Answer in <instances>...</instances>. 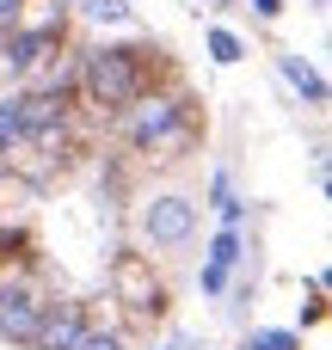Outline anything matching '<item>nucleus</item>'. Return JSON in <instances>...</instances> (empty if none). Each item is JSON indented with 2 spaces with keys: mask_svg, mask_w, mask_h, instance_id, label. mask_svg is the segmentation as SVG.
<instances>
[{
  "mask_svg": "<svg viewBox=\"0 0 332 350\" xmlns=\"http://www.w3.org/2000/svg\"><path fill=\"white\" fill-rule=\"evenodd\" d=\"M62 49V25H25V31H6V74L12 80H25L31 68H43L49 55Z\"/></svg>",
  "mask_w": 332,
  "mask_h": 350,
  "instance_id": "obj_5",
  "label": "nucleus"
},
{
  "mask_svg": "<svg viewBox=\"0 0 332 350\" xmlns=\"http://www.w3.org/2000/svg\"><path fill=\"white\" fill-rule=\"evenodd\" d=\"M240 55H246V43H240V37L228 31V25H216V31H209V62H222V68H234Z\"/></svg>",
  "mask_w": 332,
  "mask_h": 350,
  "instance_id": "obj_9",
  "label": "nucleus"
},
{
  "mask_svg": "<svg viewBox=\"0 0 332 350\" xmlns=\"http://www.w3.org/2000/svg\"><path fill=\"white\" fill-rule=\"evenodd\" d=\"M111 289H117V301H129V308H166V295H160V283H154V271H148V252H123L117 265H111Z\"/></svg>",
  "mask_w": 332,
  "mask_h": 350,
  "instance_id": "obj_6",
  "label": "nucleus"
},
{
  "mask_svg": "<svg viewBox=\"0 0 332 350\" xmlns=\"http://www.w3.org/2000/svg\"><path fill=\"white\" fill-rule=\"evenodd\" d=\"M80 12L92 25H129V0H80Z\"/></svg>",
  "mask_w": 332,
  "mask_h": 350,
  "instance_id": "obj_11",
  "label": "nucleus"
},
{
  "mask_svg": "<svg viewBox=\"0 0 332 350\" xmlns=\"http://www.w3.org/2000/svg\"><path fill=\"white\" fill-rule=\"evenodd\" d=\"M117 117H123V142H129L136 154H154V148H166V142L179 135L185 98H179V92H142V98H129Z\"/></svg>",
  "mask_w": 332,
  "mask_h": 350,
  "instance_id": "obj_3",
  "label": "nucleus"
},
{
  "mask_svg": "<svg viewBox=\"0 0 332 350\" xmlns=\"http://www.w3.org/2000/svg\"><path fill=\"white\" fill-rule=\"evenodd\" d=\"M37 320H43V295H37V283H25V277H0V338L31 345Z\"/></svg>",
  "mask_w": 332,
  "mask_h": 350,
  "instance_id": "obj_4",
  "label": "nucleus"
},
{
  "mask_svg": "<svg viewBox=\"0 0 332 350\" xmlns=\"http://www.w3.org/2000/svg\"><path fill=\"white\" fill-rule=\"evenodd\" d=\"M18 12H25V0H0V25H12Z\"/></svg>",
  "mask_w": 332,
  "mask_h": 350,
  "instance_id": "obj_17",
  "label": "nucleus"
},
{
  "mask_svg": "<svg viewBox=\"0 0 332 350\" xmlns=\"http://www.w3.org/2000/svg\"><path fill=\"white\" fill-rule=\"evenodd\" d=\"M191 234H197V203L185 191H148L136 203V240L148 246V258L191 246Z\"/></svg>",
  "mask_w": 332,
  "mask_h": 350,
  "instance_id": "obj_2",
  "label": "nucleus"
},
{
  "mask_svg": "<svg viewBox=\"0 0 332 350\" xmlns=\"http://www.w3.org/2000/svg\"><path fill=\"white\" fill-rule=\"evenodd\" d=\"M314 6H327V0H314Z\"/></svg>",
  "mask_w": 332,
  "mask_h": 350,
  "instance_id": "obj_18",
  "label": "nucleus"
},
{
  "mask_svg": "<svg viewBox=\"0 0 332 350\" xmlns=\"http://www.w3.org/2000/svg\"><path fill=\"white\" fill-rule=\"evenodd\" d=\"M80 308L74 301H43V320H37V332H31V350H74L80 338Z\"/></svg>",
  "mask_w": 332,
  "mask_h": 350,
  "instance_id": "obj_7",
  "label": "nucleus"
},
{
  "mask_svg": "<svg viewBox=\"0 0 332 350\" xmlns=\"http://www.w3.org/2000/svg\"><path fill=\"white\" fill-rule=\"evenodd\" d=\"M209 265H222V271L240 265V228H222V234L209 240Z\"/></svg>",
  "mask_w": 332,
  "mask_h": 350,
  "instance_id": "obj_10",
  "label": "nucleus"
},
{
  "mask_svg": "<svg viewBox=\"0 0 332 350\" xmlns=\"http://www.w3.org/2000/svg\"><path fill=\"white\" fill-rule=\"evenodd\" d=\"M74 350H117V332H92V326H80Z\"/></svg>",
  "mask_w": 332,
  "mask_h": 350,
  "instance_id": "obj_14",
  "label": "nucleus"
},
{
  "mask_svg": "<svg viewBox=\"0 0 332 350\" xmlns=\"http://www.w3.org/2000/svg\"><path fill=\"white\" fill-rule=\"evenodd\" d=\"M197 283H203V295H222V289H228V271L203 258V271H197Z\"/></svg>",
  "mask_w": 332,
  "mask_h": 350,
  "instance_id": "obj_15",
  "label": "nucleus"
},
{
  "mask_svg": "<svg viewBox=\"0 0 332 350\" xmlns=\"http://www.w3.org/2000/svg\"><path fill=\"white\" fill-rule=\"evenodd\" d=\"M277 74L296 86V98H302V105H327V80H320V68H314L302 49H277Z\"/></svg>",
  "mask_w": 332,
  "mask_h": 350,
  "instance_id": "obj_8",
  "label": "nucleus"
},
{
  "mask_svg": "<svg viewBox=\"0 0 332 350\" xmlns=\"http://www.w3.org/2000/svg\"><path fill=\"white\" fill-rule=\"evenodd\" d=\"M148 43H99V49H86L80 55V98L92 105V111H123L129 98H142L148 92Z\"/></svg>",
  "mask_w": 332,
  "mask_h": 350,
  "instance_id": "obj_1",
  "label": "nucleus"
},
{
  "mask_svg": "<svg viewBox=\"0 0 332 350\" xmlns=\"http://www.w3.org/2000/svg\"><path fill=\"white\" fill-rule=\"evenodd\" d=\"M25 142V129H18V98H0V154H12Z\"/></svg>",
  "mask_w": 332,
  "mask_h": 350,
  "instance_id": "obj_12",
  "label": "nucleus"
},
{
  "mask_svg": "<svg viewBox=\"0 0 332 350\" xmlns=\"http://www.w3.org/2000/svg\"><path fill=\"white\" fill-rule=\"evenodd\" d=\"M246 350H302V338H296V332H253Z\"/></svg>",
  "mask_w": 332,
  "mask_h": 350,
  "instance_id": "obj_13",
  "label": "nucleus"
},
{
  "mask_svg": "<svg viewBox=\"0 0 332 350\" xmlns=\"http://www.w3.org/2000/svg\"><path fill=\"white\" fill-rule=\"evenodd\" d=\"M253 12L259 18H283V0H253Z\"/></svg>",
  "mask_w": 332,
  "mask_h": 350,
  "instance_id": "obj_16",
  "label": "nucleus"
}]
</instances>
